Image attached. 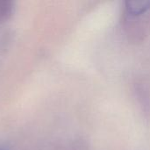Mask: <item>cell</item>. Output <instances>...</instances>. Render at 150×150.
Wrapping results in <instances>:
<instances>
[{
  "mask_svg": "<svg viewBox=\"0 0 150 150\" xmlns=\"http://www.w3.org/2000/svg\"><path fill=\"white\" fill-rule=\"evenodd\" d=\"M125 21L127 28L145 30L150 20V2H127L125 8Z\"/></svg>",
  "mask_w": 150,
  "mask_h": 150,
  "instance_id": "1",
  "label": "cell"
},
{
  "mask_svg": "<svg viewBox=\"0 0 150 150\" xmlns=\"http://www.w3.org/2000/svg\"><path fill=\"white\" fill-rule=\"evenodd\" d=\"M0 150H7V149L5 147H4V146H1L0 145Z\"/></svg>",
  "mask_w": 150,
  "mask_h": 150,
  "instance_id": "2",
  "label": "cell"
}]
</instances>
